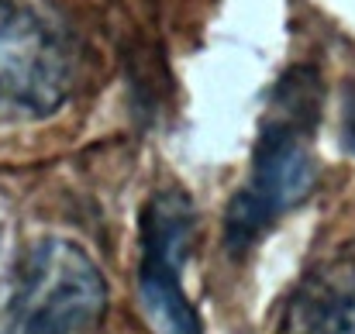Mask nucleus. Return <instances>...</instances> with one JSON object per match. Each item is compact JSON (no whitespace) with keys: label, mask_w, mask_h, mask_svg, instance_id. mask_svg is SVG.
Instances as JSON below:
<instances>
[{"label":"nucleus","mask_w":355,"mask_h":334,"mask_svg":"<svg viewBox=\"0 0 355 334\" xmlns=\"http://www.w3.org/2000/svg\"><path fill=\"white\" fill-rule=\"evenodd\" d=\"M197 238L190 193L166 186L148 197L138 221V297L159 334H204L200 314L183 290V265Z\"/></svg>","instance_id":"obj_4"},{"label":"nucleus","mask_w":355,"mask_h":334,"mask_svg":"<svg viewBox=\"0 0 355 334\" xmlns=\"http://www.w3.org/2000/svg\"><path fill=\"white\" fill-rule=\"evenodd\" d=\"M342 145L355 155V83L342 90Z\"/></svg>","instance_id":"obj_6"},{"label":"nucleus","mask_w":355,"mask_h":334,"mask_svg":"<svg viewBox=\"0 0 355 334\" xmlns=\"http://www.w3.org/2000/svg\"><path fill=\"white\" fill-rule=\"evenodd\" d=\"M76 80V45L38 0H0V124L55 114Z\"/></svg>","instance_id":"obj_3"},{"label":"nucleus","mask_w":355,"mask_h":334,"mask_svg":"<svg viewBox=\"0 0 355 334\" xmlns=\"http://www.w3.org/2000/svg\"><path fill=\"white\" fill-rule=\"evenodd\" d=\"M279 334H355V258L314 265L290 293Z\"/></svg>","instance_id":"obj_5"},{"label":"nucleus","mask_w":355,"mask_h":334,"mask_svg":"<svg viewBox=\"0 0 355 334\" xmlns=\"http://www.w3.org/2000/svg\"><path fill=\"white\" fill-rule=\"evenodd\" d=\"M321 124V80L314 69H290L269 94L252 145L248 179L228 200L225 248L241 258L279 218L297 211L318 186L314 134Z\"/></svg>","instance_id":"obj_1"},{"label":"nucleus","mask_w":355,"mask_h":334,"mask_svg":"<svg viewBox=\"0 0 355 334\" xmlns=\"http://www.w3.org/2000/svg\"><path fill=\"white\" fill-rule=\"evenodd\" d=\"M107 307L97 262L66 238L38 241L0 300V334H80Z\"/></svg>","instance_id":"obj_2"}]
</instances>
